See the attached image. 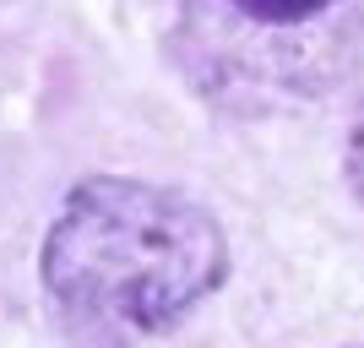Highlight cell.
<instances>
[{
    "label": "cell",
    "mask_w": 364,
    "mask_h": 348,
    "mask_svg": "<svg viewBox=\"0 0 364 348\" xmlns=\"http://www.w3.org/2000/svg\"><path fill=\"white\" fill-rule=\"evenodd\" d=\"M228 273L213 212L147 180H82L44 240V283L92 337L174 332Z\"/></svg>",
    "instance_id": "1"
},
{
    "label": "cell",
    "mask_w": 364,
    "mask_h": 348,
    "mask_svg": "<svg viewBox=\"0 0 364 348\" xmlns=\"http://www.w3.org/2000/svg\"><path fill=\"white\" fill-rule=\"evenodd\" d=\"M174 60L223 109L310 104L364 71V0H174Z\"/></svg>",
    "instance_id": "2"
},
{
    "label": "cell",
    "mask_w": 364,
    "mask_h": 348,
    "mask_svg": "<svg viewBox=\"0 0 364 348\" xmlns=\"http://www.w3.org/2000/svg\"><path fill=\"white\" fill-rule=\"evenodd\" d=\"M343 169H348L353 196L364 201V104H359V115H353V125H348V152H343Z\"/></svg>",
    "instance_id": "3"
}]
</instances>
